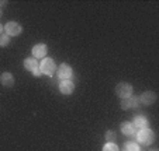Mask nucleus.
Listing matches in <instances>:
<instances>
[{"label": "nucleus", "instance_id": "obj_4", "mask_svg": "<svg viewBox=\"0 0 159 151\" xmlns=\"http://www.w3.org/2000/svg\"><path fill=\"white\" fill-rule=\"evenodd\" d=\"M24 67L27 69L28 71H31V73L34 74V76H41V70H39V63L37 62V59H34V57H28V59L24 60Z\"/></svg>", "mask_w": 159, "mask_h": 151}, {"label": "nucleus", "instance_id": "obj_1", "mask_svg": "<svg viewBox=\"0 0 159 151\" xmlns=\"http://www.w3.org/2000/svg\"><path fill=\"white\" fill-rule=\"evenodd\" d=\"M39 70H41L42 74L52 76V74L55 73V70H57V65H55V62L52 59L47 57V59H44L41 63H39Z\"/></svg>", "mask_w": 159, "mask_h": 151}, {"label": "nucleus", "instance_id": "obj_14", "mask_svg": "<svg viewBox=\"0 0 159 151\" xmlns=\"http://www.w3.org/2000/svg\"><path fill=\"white\" fill-rule=\"evenodd\" d=\"M124 151H139V147L137 143L128 141V143H125V145H124Z\"/></svg>", "mask_w": 159, "mask_h": 151}, {"label": "nucleus", "instance_id": "obj_5", "mask_svg": "<svg viewBox=\"0 0 159 151\" xmlns=\"http://www.w3.org/2000/svg\"><path fill=\"white\" fill-rule=\"evenodd\" d=\"M4 31L7 32L9 36H17L21 34L23 27H21L18 23H16V21H9V23L4 25Z\"/></svg>", "mask_w": 159, "mask_h": 151}, {"label": "nucleus", "instance_id": "obj_6", "mask_svg": "<svg viewBox=\"0 0 159 151\" xmlns=\"http://www.w3.org/2000/svg\"><path fill=\"white\" fill-rule=\"evenodd\" d=\"M47 52H48V48H47L45 44H38L33 48L34 59H44L47 56Z\"/></svg>", "mask_w": 159, "mask_h": 151}, {"label": "nucleus", "instance_id": "obj_16", "mask_svg": "<svg viewBox=\"0 0 159 151\" xmlns=\"http://www.w3.org/2000/svg\"><path fill=\"white\" fill-rule=\"evenodd\" d=\"M103 151H118V147L114 143H107V144L103 147Z\"/></svg>", "mask_w": 159, "mask_h": 151}, {"label": "nucleus", "instance_id": "obj_15", "mask_svg": "<svg viewBox=\"0 0 159 151\" xmlns=\"http://www.w3.org/2000/svg\"><path fill=\"white\" fill-rule=\"evenodd\" d=\"M10 44V36L7 35H3V34H2V35H0V46H7V45Z\"/></svg>", "mask_w": 159, "mask_h": 151}, {"label": "nucleus", "instance_id": "obj_11", "mask_svg": "<svg viewBox=\"0 0 159 151\" xmlns=\"http://www.w3.org/2000/svg\"><path fill=\"white\" fill-rule=\"evenodd\" d=\"M0 80H2V84H3L4 87H13L14 86V77H13V74L9 73V71H4V73L2 74Z\"/></svg>", "mask_w": 159, "mask_h": 151}, {"label": "nucleus", "instance_id": "obj_13", "mask_svg": "<svg viewBox=\"0 0 159 151\" xmlns=\"http://www.w3.org/2000/svg\"><path fill=\"white\" fill-rule=\"evenodd\" d=\"M134 126H135V128L145 129L148 126V119L145 118V116H142V115L137 116V118H135V120H134Z\"/></svg>", "mask_w": 159, "mask_h": 151}, {"label": "nucleus", "instance_id": "obj_12", "mask_svg": "<svg viewBox=\"0 0 159 151\" xmlns=\"http://www.w3.org/2000/svg\"><path fill=\"white\" fill-rule=\"evenodd\" d=\"M121 132H123L125 136H135L134 123H129V122H124V123H121Z\"/></svg>", "mask_w": 159, "mask_h": 151}, {"label": "nucleus", "instance_id": "obj_17", "mask_svg": "<svg viewBox=\"0 0 159 151\" xmlns=\"http://www.w3.org/2000/svg\"><path fill=\"white\" fill-rule=\"evenodd\" d=\"M106 140H107L108 143H114V140H116V133L114 132H107L106 133Z\"/></svg>", "mask_w": 159, "mask_h": 151}, {"label": "nucleus", "instance_id": "obj_8", "mask_svg": "<svg viewBox=\"0 0 159 151\" xmlns=\"http://www.w3.org/2000/svg\"><path fill=\"white\" fill-rule=\"evenodd\" d=\"M73 90H75V84H73L70 80H62V83L59 84V91L65 95L72 94Z\"/></svg>", "mask_w": 159, "mask_h": 151}, {"label": "nucleus", "instance_id": "obj_10", "mask_svg": "<svg viewBox=\"0 0 159 151\" xmlns=\"http://www.w3.org/2000/svg\"><path fill=\"white\" fill-rule=\"evenodd\" d=\"M142 104L145 105H152L153 102L156 101V94L153 91H147L141 95V99H139Z\"/></svg>", "mask_w": 159, "mask_h": 151}, {"label": "nucleus", "instance_id": "obj_21", "mask_svg": "<svg viewBox=\"0 0 159 151\" xmlns=\"http://www.w3.org/2000/svg\"><path fill=\"white\" fill-rule=\"evenodd\" d=\"M151 151H158V150H151Z\"/></svg>", "mask_w": 159, "mask_h": 151}, {"label": "nucleus", "instance_id": "obj_9", "mask_svg": "<svg viewBox=\"0 0 159 151\" xmlns=\"http://www.w3.org/2000/svg\"><path fill=\"white\" fill-rule=\"evenodd\" d=\"M138 102H139V99L138 98H135V97L124 98V99H121V108H123V109L135 108V107H138Z\"/></svg>", "mask_w": 159, "mask_h": 151}, {"label": "nucleus", "instance_id": "obj_19", "mask_svg": "<svg viewBox=\"0 0 159 151\" xmlns=\"http://www.w3.org/2000/svg\"><path fill=\"white\" fill-rule=\"evenodd\" d=\"M6 4H7V2H0V6H2V7L6 6Z\"/></svg>", "mask_w": 159, "mask_h": 151}, {"label": "nucleus", "instance_id": "obj_7", "mask_svg": "<svg viewBox=\"0 0 159 151\" xmlns=\"http://www.w3.org/2000/svg\"><path fill=\"white\" fill-rule=\"evenodd\" d=\"M58 77L62 80H70L72 77V67L69 65H61L58 69Z\"/></svg>", "mask_w": 159, "mask_h": 151}, {"label": "nucleus", "instance_id": "obj_3", "mask_svg": "<svg viewBox=\"0 0 159 151\" xmlns=\"http://www.w3.org/2000/svg\"><path fill=\"white\" fill-rule=\"evenodd\" d=\"M116 94L124 99V98H129L132 95V86L128 83H120L116 87Z\"/></svg>", "mask_w": 159, "mask_h": 151}, {"label": "nucleus", "instance_id": "obj_18", "mask_svg": "<svg viewBox=\"0 0 159 151\" xmlns=\"http://www.w3.org/2000/svg\"><path fill=\"white\" fill-rule=\"evenodd\" d=\"M3 30H4V27H3V25H2V24H0V35H2V32H3Z\"/></svg>", "mask_w": 159, "mask_h": 151}, {"label": "nucleus", "instance_id": "obj_2", "mask_svg": "<svg viewBox=\"0 0 159 151\" xmlns=\"http://www.w3.org/2000/svg\"><path fill=\"white\" fill-rule=\"evenodd\" d=\"M137 137H138V140L142 144H152L155 141V134H153V132L151 129H142V130H139L137 133Z\"/></svg>", "mask_w": 159, "mask_h": 151}, {"label": "nucleus", "instance_id": "obj_20", "mask_svg": "<svg viewBox=\"0 0 159 151\" xmlns=\"http://www.w3.org/2000/svg\"><path fill=\"white\" fill-rule=\"evenodd\" d=\"M0 17H2V9H0Z\"/></svg>", "mask_w": 159, "mask_h": 151}]
</instances>
